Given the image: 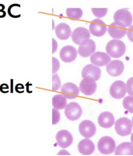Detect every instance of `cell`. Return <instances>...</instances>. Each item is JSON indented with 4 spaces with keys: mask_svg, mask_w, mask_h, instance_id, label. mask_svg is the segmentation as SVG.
I'll list each match as a JSON object with an SVG mask.
<instances>
[{
    "mask_svg": "<svg viewBox=\"0 0 133 156\" xmlns=\"http://www.w3.org/2000/svg\"><path fill=\"white\" fill-rule=\"evenodd\" d=\"M106 50L110 57L117 58L124 55L126 51V46L121 40L114 39L107 43Z\"/></svg>",
    "mask_w": 133,
    "mask_h": 156,
    "instance_id": "6da1fadb",
    "label": "cell"
},
{
    "mask_svg": "<svg viewBox=\"0 0 133 156\" xmlns=\"http://www.w3.org/2000/svg\"><path fill=\"white\" fill-rule=\"evenodd\" d=\"M114 22L121 27L126 28L133 23V17L130 11L125 9H119L114 15Z\"/></svg>",
    "mask_w": 133,
    "mask_h": 156,
    "instance_id": "7a4b0ae2",
    "label": "cell"
},
{
    "mask_svg": "<svg viewBox=\"0 0 133 156\" xmlns=\"http://www.w3.org/2000/svg\"><path fill=\"white\" fill-rule=\"evenodd\" d=\"M133 125L131 121L126 117H123L116 121L115 123V131L121 136L130 135L132 131Z\"/></svg>",
    "mask_w": 133,
    "mask_h": 156,
    "instance_id": "3957f363",
    "label": "cell"
},
{
    "mask_svg": "<svg viewBox=\"0 0 133 156\" xmlns=\"http://www.w3.org/2000/svg\"><path fill=\"white\" fill-rule=\"evenodd\" d=\"M98 148L103 154H109L114 153L116 148L115 141L109 136L101 137L98 143Z\"/></svg>",
    "mask_w": 133,
    "mask_h": 156,
    "instance_id": "277c9868",
    "label": "cell"
},
{
    "mask_svg": "<svg viewBox=\"0 0 133 156\" xmlns=\"http://www.w3.org/2000/svg\"><path fill=\"white\" fill-rule=\"evenodd\" d=\"M97 87L96 81L90 76L84 78L80 84V90L83 94L87 96L94 94L96 92Z\"/></svg>",
    "mask_w": 133,
    "mask_h": 156,
    "instance_id": "5b68a950",
    "label": "cell"
},
{
    "mask_svg": "<svg viewBox=\"0 0 133 156\" xmlns=\"http://www.w3.org/2000/svg\"><path fill=\"white\" fill-rule=\"evenodd\" d=\"M65 114L67 119L70 120H77L81 117L82 109L78 103L72 102L66 106Z\"/></svg>",
    "mask_w": 133,
    "mask_h": 156,
    "instance_id": "8992f818",
    "label": "cell"
},
{
    "mask_svg": "<svg viewBox=\"0 0 133 156\" xmlns=\"http://www.w3.org/2000/svg\"><path fill=\"white\" fill-rule=\"evenodd\" d=\"M89 32L93 36L100 37L107 32V27L105 22L100 19H95L92 21L89 26Z\"/></svg>",
    "mask_w": 133,
    "mask_h": 156,
    "instance_id": "52a82bcc",
    "label": "cell"
},
{
    "mask_svg": "<svg viewBox=\"0 0 133 156\" xmlns=\"http://www.w3.org/2000/svg\"><path fill=\"white\" fill-rule=\"evenodd\" d=\"M96 48V44L93 40L86 39L80 43L78 53L82 57H89L94 53Z\"/></svg>",
    "mask_w": 133,
    "mask_h": 156,
    "instance_id": "ba28073f",
    "label": "cell"
},
{
    "mask_svg": "<svg viewBox=\"0 0 133 156\" xmlns=\"http://www.w3.org/2000/svg\"><path fill=\"white\" fill-rule=\"evenodd\" d=\"M126 92V84L122 81H116L110 87V95L115 99H121L124 98Z\"/></svg>",
    "mask_w": 133,
    "mask_h": 156,
    "instance_id": "9c48e42d",
    "label": "cell"
},
{
    "mask_svg": "<svg viewBox=\"0 0 133 156\" xmlns=\"http://www.w3.org/2000/svg\"><path fill=\"white\" fill-rule=\"evenodd\" d=\"M57 144L62 148L69 147L72 144L73 138L72 135L67 130H61L56 136Z\"/></svg>",
    "mask_w": 133,
    "mask_h": 156,
    "instance_id": "30bf717a",
    "label": "cell"
},
{
    "mask_svg": "<svg viewBox=\"0 0 133 156\" xmlns=\"http://www.w3.org/2000/svg\"><path fill=\"white\" fill-rule=\"evenodd\" d=\"M80 133L85 138H91L96 132V128L94 123L91 121H83L79 127Z\"/></svg>",
    "mask_w": 133,
    "mask_h": 156,
    "instance_id": "8fae6325",
    "label": "cell"
},
{
    "mask_svg": "<svg viewBox=\"0 0 133 156\" xmlns=\"http://www.w3.org/2000/svg\"><path fill=\"white\" fill-rule=\"evenodd\" d=\"M78 55L77 50L70 45L63 47L60 51L59 56L61 59L65 62H71L76 59Z\"/></svg>",
    "mask_w": 133,
    "mask_h": 156,
    "instance_id": "7c38bea8",
    "label": "cell"
},
{
    "mask_svg": "<svg viewBox=\"0 0 133 156\" xmlns=\"http://www.w3.org/2000/svg\"><path fill=\"white\" fill-rule=\"evenodd\" d=\"M124 65L121 60H114L109 62L106 66V71L111 76H118L124 71Z\"/></svg>",
    "mask_w": 133,
    "mask_h": 156,
    "instance_id": "4fadbf2b",
    "label": "cell"
},
{
    "mask_svg": "<svg viewBox=\"0 0 133 156\" xmlns=\"http://www.w3.org/2000/svg\"><path fill=\"white\" fill-rule=\"evenodd\" d=\"M91 34L87 29L84 27H78L71 34V38L75 44L80 45L84 40L89 39Z\"/></svg>",
    "mask_w": 133,
    "mask_h": 156,
    "instance_id": "5bb4252c",
    "label": "cell"
},
{
    "mask_svg": "<svg viewBox=\"0 0 133 156\" xmlns=\"http://www.w3.org/2000/svg\"><path fill=\"white\" fill-rule=\"evenodd\" d=\"M111 61V57L108 54L97 51L93 54L91 56V62L97 67L106 66Z\"/></svg>",
    "mask_w": 133,
    "mask_h": 156,
    "instance_id": "9a60e30c",
    "label": "cell"
},
{
    "mask_svg": "<svg viewBox=\"0 0 133 156\" xmlns=\"http://www.w3.org/2000/svg\"><path fill=\"white\" fill-rule=\"evenodd\" d=\"M61 92L66 98L71 99H75L78 96L80 90L77 85L72 83L68 82L62 85Z\"/></svg>",
    "mask_w": 133,
    "mask_h": 156,
    "instance_id": "2e32d148",
    "label": "cell"
},
{
    "mask_svg": "<svg viewBox=\"0 0 133 156\" xmlns=\"http://www.w3.org/2000/svg\"><path fill=\"white\" fill-rule=\"evenodd\" d=\"M101 73V70L100 68L94 66L92 64H89L82 70V76L83 78L86 76H90L96 81L100 79Z\"/></svg>",
    "mask_w": 133,
    "mask_h": 156,
    "instance_id": "e0dca14e",
    "label": "cell"
},
{
    "mask_svg": "<svg viewBox=\"0 0 133 156\" xmlns=\"http://www.w3.org/2000/svg\"><path fill=\"white\" fill-rule=\"evenodd\" d=\"M98 122L100 126L102 128L108 129L114 124L115 118L113 114L110 112H103L99 115Z\"/></svg>",
    "mask_w": 133,
    "mask_h": 156,
    "instance_id": "ac0fdd59",
    "label": "cell"
},
{
    "mask_svg": "<svg viewBox=\"0 0 133 156\" xmlns=\"http://www.w3.org/2000/svg\"><path fill=\"white\" fill-rule=\"evenodd\" d=\"M108 32L114 39H121L124 37L126 34V28L119 26L115 22L112 23L107 29Z\"/></svg>",
    "mask_w": 133,
    "mask_h": 156,
    "instance_id": "d6986e66",
    "label": "cell"
},
{
    "mask_svg": "<svg viewBox=\"0 0 133 156\" xmlns=\"http://www.w3.org/2000/svg\"><path fill=\"white\" fill-rule=\"evenodd\" d=\"M95 147L92 140L85 138L79 143L78 150L83 155H90L94 153Z\"/></svg>",
    "mask_w": 133,
    "mask_h": 156,
    "instance_id": "ffe728a7",
    "label": "cell"
},
{
    "mask_svg": "<svg viewBox=\"0 0 133 156\" xmlns=\"http://www.w3.org/2000/svg\"><path fill=\"white\" fill-rule=\"evenodd\" d=\"M55 34L58 39L66 40L71 36V28L66 23H59L55 28Z\"/></svg>",
    "mask_w": 133,
    "mask_h": 156,
    "instance_id": "44dd1931",
    "label": "cell"
},
{
    "mask_svg": "<svg viewBox=\"0 0 133 156\" xmlns=\"http://www.w3.org/2000/svg\"><path fill=\"white\" fill-rule=\"evenodd\" d=\"M115 155H133V144L124 142L119 145L115 151Z\"/></svg>",
    "mask_w": 133,
    "mask_h": 156,
    "instance_id": "7402d4cb",
    "label": "cell"
},
{
    "mask_svg": "<svg viewBox=\"0 0 133 156\" xmlns=\"http://www.w3.org/2000/svg\"><path fill=\"white\" fill-rule=\"evenodd\" d=\"M52 104L55 109L57 110H62L67 106L66 98L63 94H57L53 98Z\"/></svg>",
    "mask_w": 133,
    "mask_h": 156,
    "instance_id": "603a6c76",
    "label": "cell"
},
{
    "mask_svg": "<svg viewBox=\"0 0 133 156\" xmlns=\"http://www.w3.org/2000/svg\"><path fill=\"white\" fill-rule=\"evenodd\" d=\"M66 14L68 18L72 20H80L83 15V11L81 9H67Z\"/></svg>",
    "mask_w": 133,
    "mask_h": 156,
    "instance_id": "cb8c5ba5",
    "label": "cell"
},
{
    "mask_svg": "<svg viewBox=\"0 0 133 156\" xmlns=\"http://www.w3.org/2000/svg\"><path fill=\"white\" fill-rule=\"evenodd\" d=\"M123 106L127 111L133 114V96H128L124 98Z\"/></svg>",
    "mask_w": 133,
    "mask_h": 156,
    "instance_id": "d4e9b609",
    "label": "cell"
},
{
    "mask_svg": "<svg viewBox=\"0 0 133 156\" xmlns=\"http://www.w3.org/2000/svg\"><path fill=\"white\" fill-rule=\"evenodd\" d=\"M18 7H20V5L18 4H14L11 5L8 9V12L11 17L18 18L20 17V14L19 13V9L17 10Z\"/></svg>",
    "mask_w": 133,
    "mask_h": 156,
    "instance_id": "484cf974",
    "label": "cell"
},
{
    "mask_svg": "<svg viewBox=\"0 0 133 156\" xmlns=\"http://www.w3.org/2000/svg\"><path fill=\"white\" fill-rule=\"evenodd\" d=\"M93 14L98 18L103 17L108 12V9H92Z\"/></svg>",
    "mask_w": 133,
    "mask_h": 156,
    "instance_id": "4316f807",
    "label": "cell"
},
{
    "mask_svg": "<svg viewBox=\"0 0 133 156\" xmlns=\"http://www.w3.org/2000/svg\"><path fill=\"white\" fill-rule=\"evenodd\" d=\"M61 86V81L60 78L57 74L53 75V90H57Z\"/></svg>",
    "mask_w": 133,
    "mask_h": 156,
    "instance_id": "83f0119b",
    "label": "cell"
},
{
    "mask_svg": "<svg viewBox=\"0 0 133 156\" xmlns=\"http://www.w3.org/2000/svg\"><path fill=\"white\" fill-rule=\"evenodd\" d=\"M127 92L131 96H133V77L130 78L126 83Z\"/></svg>",
    "mask_w": 133,
    "mask_h": 156,
    "instance_id": "f1b7e54d",
    "label": "cell"
},
{
    "mask_svg": "<svg viewBox=\"0 0 133 156\" xmlns=\"http://www.w3.org/2000/svg\"><path fill=\"white\" fill-rule=\"evenodd\" d=\"M61 119V115L57 109L55 108L53 109V124H57Z\"/></svg>",
    "mask_w": 133,
    "mask_h": 156,
    "instance_id": "f546056e",
    "label": "cell"
},
{
    "mask_svg": "<svg viewBox=\"0 0 133 156\" xmlns=\"http://www.w3.org/2000/svg\"><path fill=\"white\" fill-rule=\"evenodd\" d=\"M126 34L129 40L133 43V25L130 26L128 30H126Z\"/></svg>",
    "mask_w": 133,
    "mask_h": 156,
    "instance_id": "4dcf8cb0",
    "label": "cell"
},
{
    "mask_svg": "<svg viewBox=\"0 0 133 156\" xmlns=\"http://www.w3.org/2000/svg\"><path fill=\"white\" fill-rule=\"evenodd\" d=\"M53 73H56L59 68V62L58 60L54 57H53Z\"/></svg>",
    "mask_w": 133,
    "mask_h": 156,
    "instance_id": "1f68e13d",
    "label": "cell"
},
{
    "mask_svg": "<svg viewBox=\"0 0 133 156\" xmlns=\"http://www.w3.org/2000/svg\"><path fill=\"white\" fill-rule=\"evenodd\" d=\"M0 90L3 93H7L9 91V87L7 84H2L0 86Z\"/></svg>",
    "mask_w": 133,
    "mask_h": 156,
    "instance_id": "d6a6232c",
    "label": "cell"
},
{
    "mask_svg": "<svg viewBox=\"0 0 133 156\" xmlns=\"http://www.w3.org/2000/svg\"><path fill=\"white\" fill-rule=\"evenodd\" d=\"M15 90L17 92L22 93L24 92V86L23 84L19 83L15 87Z\"/></svg>",
    "mask_w": 133,
    "mask_h": 156,
    "instance_id": "836d02e7",
    "label": "cell"
},
{
    "mask_svg": "<svg viewBox=\"0 0 133 156\" xmlns=\"http://www.w3.org/2000/svg\"><path fill=\"white\" fill-rule=\"evenodd\" d=\"M11 93L13 92V79H11Z\"/></svg>",
    "mask_w": 133,
    "mask_h": 156,
    "instance_id": "e575fe53",
    "label": "cell"
},
{
    "mask_svg": "<svg viewBox=\"0 0 133 156\" xmlns=\"http://www.w3.org/2000/svg\"><path fill=\"white\" fill-rule=\"evenodd\" d=\"M131 143L133 144V133L131 134Z\"/></svg>",
    "mask_w": 133,
    "mask_h": 156,
    "instance_id": "d590c367",
    "label": "cell"
},
{
    "mask_svg": "<svg viewBox=\"0 0 133 156\" xmlns=\"http://www.w3.org/2000/svg\"><path fill=\"white\" fill-rule=\"evenodd\" d=\"M131 123H132V125H133V118H132V121H131Z\"/></svg>",
    "mask_w": 133,
    "mask_h": 156,
    "instance_id": "8d00e7d4",
    "label": "cell"
}]
</instances>
